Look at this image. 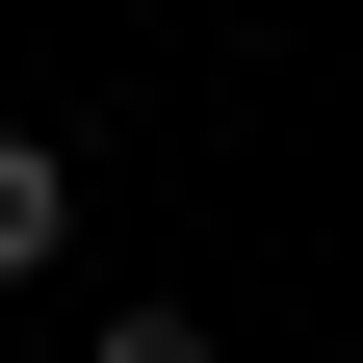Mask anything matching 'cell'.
Returning <instances> with one entry per match:
<instances>
[{
	"instance_id": "obj_1",
	"label": "cell",
	"mask_w": 363,
	"mask_h": 363,
	"mask_svg": "<svg viewBox=\"0 0 363 363\" xmlns=\"http://www.w3.org/2000/svg\"><path fill=\"white\" fill-rule=\"evenodd\" d=\"M52 259H78V156H52V130H0V286H52Z\"/></svg>"
}]
</instances>
